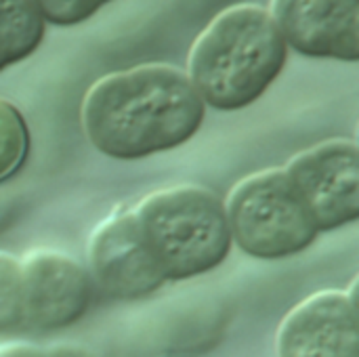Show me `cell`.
I'll list each match as a JSON object with an SVG mask.
<instances>
[{
	"mask_svg": "<svg viewBox=\"0 0 359 357\" xmlns=\"http://www.w3.org/2000/svg\"><path fill=\"white\" fill-rule=\"evenodd\" d=\"M206 105L187 74L147 63L99 78L82 101V124L101 154L137 160L175 149L202 126Z\"/></svg>",
	"mask_w": 359,
	"mask_h": 357,
	"instance_id": "6da1fadb",
	"label": "cell"
},
{
	"mask_svg": "<svg viewBox=\"0 0 359 357\" xmlns=\"http://www.w3.org/2000/svg\"><path fill=\"white\" fill-rule=\"evenodd\" d=\"M288 46L259 4H236L221 11L196 38L187 78L204 105L233 112L255 103L280 76Z\"/></svg>",
	"mask_w": 359,
	"mask_h": 357,
	"instance_id": "7a4b0ae2",
	"label": "cell"
},
{
	"mask_svg": "<svg viewBox=\"0 0 359 357\" xmlns=\"http://www.w3.org/2000/svg\"><path fill=\"white\" fill-rule=\"evenodd\" d=\"M133 215L166 280H187L219 267L231 248L225 206L194 185L145 196Z\"/></svg>",
	"mask_w": 359,
	"mask_h": 357,
	"instance_id": "3957f363",
	"label": "cell"
},
{
	"mask_svg": "<svg viewBox=\"0 0 359 357\" xmlns=\"http://www.w3.org/2000/svg\"><path fill=\"white\" fill-rule=\"evenodd\" d=\"M223 206L231 242L255 259L299 255L318 236L284 168L244 177L233 185Z\"/></svg>",
	"mask_w": 359,
	"mask_h": 357,
	"instance_id": "277c9868",
	"label": "cell"
},
{
	"mask_svg": "<svg viewBox=\"0 0 359 357\" xmlns=\"http://www.w3.org/2000/svg\"><path fill=\"white\" fill-rule=\"evenodd\" d=\"M318 231L359 217V149L355 141L332 139L297 154L284 168Z\"/></svg>",
	"mask_w": 359,
	"mask_h": 357,
	"instance_id": "5b68a950",
	"label": "cell"
},
{
	"mask_svg": "<svg viewBox=\"0 0 359 357\" xmlns=\"http://www.w3.org/2000/svg\"><path fill=\"white\" fill-rule=\"evenodd\" d=\"M88 263L97 286L111 299H141L166 282L133 210L107 217L90 236Z\"/></svg>",
	"mask_w": 359,
	"mask_h": 357,
	"instance_id": "8992f818",
	"label": "cell"
},
{
	"mask_svg": "<svg viewBox=\"0 0 359 357\" xmlns=\"http://www.w3.org/2000/svg\"><path fill=\"white\" fill-rule=\"evenodd\" d=\"M280 357H359L355 288L320 290L294 305L278 330Z\"/></svg>",
	"mask_w": 359,
	"mask_h": 357,
	"instance_id": "52a82bcc",
	"label": "cell"
},
{
	"mask_svg": "<svg viewBox=\"0 0 359 357\" xmlns=\"http://www.w3.org/2000/svg\"><path fill=\"white\" fill-rule=\"evenodd\" d=\"M21 265L23 324L55 330L78 322L93 297L86 269L57 250L29 252Z\"/></svg>",
	"mask_w": 359,
	"mask_h": 357,
	"instance_id": "ba28073f",
	"label": "cell"
},
{
	"mask_svg": "<svg viewBox=\"0 0 359 357\" xmlns=\"http://www.w3.org/2000/svg\"><path fill=\"white\" fill-rule=\"evenodd\" d=\"M267 11L288 48L318 59H359V0H271Z\"/></svg>",
	"mask_w": 359,
	"mask_h": 357,
	"instance_id": "9c48e42d",
	"label": "cell"
},
{
	"mask_svg": "<svg viewBox=\"0 0 359 357\" xmlns=\"http://www.w3.org/2000/svg\"><path fill=\"white\" fill-rule=\"evenodd\" d=\"M44 32L46 23L32 0H0V72L29 57Z\"/></svg>",
	"mask_w": 359,
	"mask_h": 357,
	"instance_id": "30bf717a",
	"label": "cell"
},
{
	"mask_svg": "<svg viewBox=\"0 0 359 357\" xmlns=\"http://www.w3.org/2000/svg\"><path fill=\"white\" fill-rule=\"evenodd\" d=\"M29 151V130L23 114L0 97V183L11 179Z\"/></svg>",
	"mask_w": 359,
	"mask_h": 357,
	"instance_id": "8fae6325",
	"label": "cell"
},
{
	"mask_svg": "<svg viewBox=\"0 0 359 357\" xmlns=\"http://www.w3.org/2000/svg\"><path fill=\"white\" fill-rule=\"evenodd\" d=\"M23 324L21 265L15 257L0 252V332Z\"/></svg>",
	"mask_w": 359,
	"mask_h": 357,
	"instance_id": "7c38bea8",
	"label": "cell"
},
{
	"mask_svg": "<svg viewBox=\"0 0 359 357\" xmlns=\"http://www.w3.org/2000/svg\"><path fill=\"white\" fill-rule=\"evenodd\" d=\"M44 23L69 27L90 19L111 0H32Z\"/></svg>",
	"mask_w": 359,
	"mask_h": 357,
	"instance_id": "4fadbf2b",
	"label": "cell"
},
{
	"mask_svg": "<svg viewBox=\"0 0 359 357\" xmlns=\"http://www.w3.org/2000/svg\"><path fill=\"white\" fill-rule=\"evenodd\" d=\"M0 357H42V351L32 345L8 343V345H0Z\"/></svg>",
	"mask_w": 359,
	"mask_h": 357,
	"instance_id": "5bb4252c",
	"label": "cell"
},
{
	"mask_svg": "<svg viewBox=\"0 0 359 357\" xmlns=\"http://www.w3.org/2000/svg\"><path fill=\"white\" fill-rule=\"evenodd\" d=\"M42 357H101L84 347H72V345H61V347H53L48 351H42Z\"/></svg>",
	"mask_w": 359,
	"mask_h": 357,
	"instance_id": "9a60e30c",
	"label": "cell"
}]
</instances>
